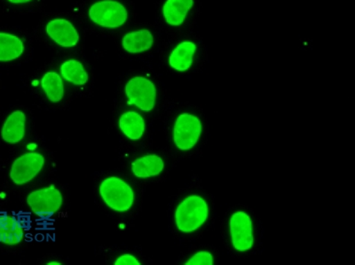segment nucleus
<instances>
[{"mask_svg": "<svg viewBox=\"0 0 355 265\" xmlns=\"http://www.w3.org/2000/svg\"><path fill=\"white\" fill-rule=\"evenodd\" d=\"M209 211L207 201L199 195H190L184 199L175 210L178 230L183 233L198 231L207 221Z\"/></svg>", "mask_w": 355, "mask_h": 265, "instance_id": "obj_1", "label": "nucleus"}, {"mask_svg": "<svg viewBox=\"0 0 355 265\" xmlns=\"http://www.w3.org/2000/svg\"><path fill=\"white\" fill-rule=\"evenodd\" d=\"M100 194L107 206L116 212H125L135 203L132 188L117 176L104 179L100 185Z\"/></svg>", "mask_w": 355, "mask_h": 265, "instance_id": "obj_2", "label": "nucleus"}, {"mask_svg": "<svg viewBox=\"0 0 355 265\" xmlns=\"http://www.w3.org/2000/svg\"><path fill=\"white\" fill-rule=\"evenodd\" d=\"M202 125L198 116L189 113H180L173 127V142L178 149L189 151L201 138Z\"/></svg>", "mask_w": 355, "mask_h": 265, "instance_id": "obj_3", "label": "nucleus"}, {"mask_svg": "<svg viewBox=\"0 0 355 265\" xmlns=\"http://www.w3.org/2000/svg\"><path fill=\"white\" fill-rule=\"evenodd\" d=\"M89 17L101 27L116 28L125 24L128 12L121 3L115 0H103L91 6Z\"/></svg>", "mask_w": 355, "mask_h": 265, "instance_id": "obj_4", "label": "nucleus"}, {"mask_svg": "<svg viewBox=\"0 0 355 265\" xmlns=\"http://www.w3.org/2000/svg\"><path fill=\"white\" fill-rule=\"evenodd\" d=\"M125 91L130 103L142 110L150 112L154 109L157 100V88L148 78L136 77L125 85Z\"/></svg>", "mask_w": 355, "mask_h": 265, "instance_id": "obj_5", "label": "nucleus"}, {"mask_svg": "<svg viewBox=\"0 0 355 265\" xmlns=\"http://www.w3.org/2000/svg\"><path fill=\"white\" fill-rule=\"evenodd\" d=\"M230 231L233 248L239 252L250 250L254 245L252 217L244 211H236L230 217Z\"/></svg>", "mask_w": 355, "mask_h": 265, "instance_id": "obj_6", "label": "nucleus"}, {"mask_svg": "<svg viewBox=\"0 0 355 265\" xmlns=\"http://www.w3.org/2000/svg\"><path fill=\"white\" fill-rule=\"evenodd\" d=\"M62 201L61 192L53 185L31 192L27 198L31 210L44 219L53 216L61 209Z\"/></svg>", "mask_w": 355, "mask_h": 265, "instance_id": "obj_7", "label": "nucleus"}, {"mask_svg": "<svg viewBox=\"0 0 355 265\" xmlns=\"http://www.w3.org/2000/svg\"><path fill=\"white\" fill-rule=\"evenodd\" d=\"M44 164L42 154L30 152L22 154L12 163L10 178L15 185H22L40 174Z\"/></svg>", "mask_w": 355, "mask_h": 265, "instance_id": "obj_8", "label": "nucleus"}, {"mask_svg": "<svg viewBox=\"0 0 355 265\" xmlns=\"http://www.w3.org/2000/svg\"><path fill=\"white\" fill-rule=\"evenodd\" d=\"M46 33L56 44L62 47L77 45L79 35L72 24L64 19H55L46 25Z\"/></svg>", "mask_w": 355, "mask_h": 265, "instance_id": "obj_9", "label": "nucleus"}, {"mask_svg": "<svg viewBox=\"0 0 355 265\" xmlns=\"http://www.w3.org/2000/svg\"><path fill=\"white\" fill-rule=\"evenodd\" d=\"M24 229L21 221L6 212H0V242L17 245L24 239Z\"/></svg>", "mask_w": 355, "mask_h": 265, "instance_id": "obj_10", "label": "nucleus"}, {"mask_svg": "<svg viewBox=\"0 0 355 265\" xmlns=\"http://www.w3.org/2000/svg\"><path fill=\"white\" fill-rule=\"evenodd\" d=\"M196 45L192 41H183L173 49L169 57V65L176 71H188L194 62Z\"/></svg>", "mask_w": 355, "mask_h": 265, "instance_id": "obj_11", "label": "nucleus"}, {"mask_svg": "<svg viewBox=\"0 0 355 265\" xmlns=\"http://www.w3.org/2000/svg\"><path fill=\"white\" fill-rule=\"evenodd\" d=\"M26 116L21 110L12 112L3 125L1 136L3 140L8 144H17L25 136Z\"/></svg>", "mask_w": 355, "mask_h": 265, "instance_id": "obj_12", "label": "nucleus"}, {"mask_svg": "<svg viewBox=\"0 0 355 265\" xmlns=\"http://www.w3.org/2000/svg\"><path fill=\"white\" fill-rule=\"evenodd\" d=\"M164 170V162L157 154H148L132 163L133 175L138 179H150L159 176Z\"/></svg>", "mask_w": 355, "mask_h": 265, "instance_id": "obj_13", "label": "nucleus"}, {"mask_svg": "<svg viewBox=\"0 0 355 265\" xmlns=\"http://www.w3.org/2000/svg\"><path fill=\"white\" fill-rule=\"evenodd\" d=\"M193 6L194 0H166L163 6L164 17L171 26H180Z\"/></svg>", "mask_w": 355, "mask_h": 265, "instance_id": "obj_14", "label": "nucleus"}, {"mask_svg": "<svg viewBox=\"0 0 355 265\" xmlns=\"http://www.w3.org/2000/svg\"><path fill=\"white\" fill-rule=\"evenodd\" d=\"M153 35L148 30L132 31L123 37V49L130 53H139L148 51L153 46Z\"/></svg>", "mask_w": 355, "mask_h": 265, "instance_id": "obj_15", "label": "nucleus"}, {"mask_svg": "<svg viewBox=\"0 0 355 265\" xmlns=\"http://www.w3.org/2000/svg\"><path fill=\"white\" fill-rule=\"evenodd\" d=\"M119 127L129 140H139L144 135L145 120L137 112H125L120 116Z\"/></svg>", "mask_w": 355, "mask_h": 265, "instance_id": "obj_16", "label": "nucleus"}, {"mask_svg": "<svg viewBox=\"0 0 355 265\" xmlns=\"http://www.w3.org/2000/svg\"><path fill=\"white\" fill-rule=\"evenodd\" d=\"M24 51L22 41L14 35L0 33V62H11Z\"/></svg>", "mask_w": 355, "mask_h": 265, "instance_id": "obj_17", "label": "nucleus"}, {"mask_svg": "<svg viewBox=\"0 0 355 265\" xmlns=\"http://www.w3.org/2000/svg\"><path fill=\"white\" fill-rule=\"evenodd\" d=\"M41 85L50 102L53 103L61 102L64 95V86L59 74L55 72H49L44 75Z\"/></svg>", "mask_w": 355, "mask_h": 265, "instance_id": "obj_18", "label": "nucleus"}, {"mask_svg": "<svg viewBox=\"0 0 355 265\" xmlns=\"http://www.w3.org/2000/svg\"><path fill=\"white\" fill-rule=\"evenodd\" d=\"M62 77L75 85H84L87 83L88 74L83 64L76 60H69L61 66Z\"/></svg>", "mask_w": 355, "mask_h": 265, "instance_id": "obj_19", "label": "nucleus"}, {"mask_svg": "<svg viewBox=\"0 0 355 265\" xmlns=\"http://www.w3.org/2000/svg\"><path fill=\"white\" fill-rule=\"evenodd\" d=\"M186 265H214V255L208 251H199L192 255L185 263Z\"/></svg>", "mask_w": 355, "mask_h": 265, "instance_id": "obj_20", "label": "nucleus"}, {"mask_svg": "<svg viewBox=\"0 0 355 265\" xmlns=\"http://www.w3.org/2000/svg\"><path fill=\"white\" fill-rule=\"evenodd\" d=\"M139 261L132 255L125 254L117 258L115 265H141Z\"/></svg>", "mask_w": 355, "mask_h": 265, "instance_id": "obj_21", "label": "nucleus"}, {"mask_svg": "<svg viewBox=\"0 0 355 265\" xmlns=\"http://www.w3.org/2000/svg\"><path fill=\"white\" fill-rule=\"evenodd\" d=\"M8 1L12 3V4H24V3L31 2L33 0H8Z\"/></svg>", "mask_w": 355, "mask_h": 265, "instance_id": "obj_22", "label": "nucleus"}, {"mask_svg": "<svg viewBox=\"0 0 355 265\" xmlns=\"http://www.w3.org/2000/svg\"><path fill=\"white\" fill-rule=\"evenodd\" d=\"M49 265H61V263H58V262H51V263H49Z\"/></svg>", "mask_w": 355, "mask_h": 265, "instance_id": "obj_23", "label": "nucleus"}]
</instances>
